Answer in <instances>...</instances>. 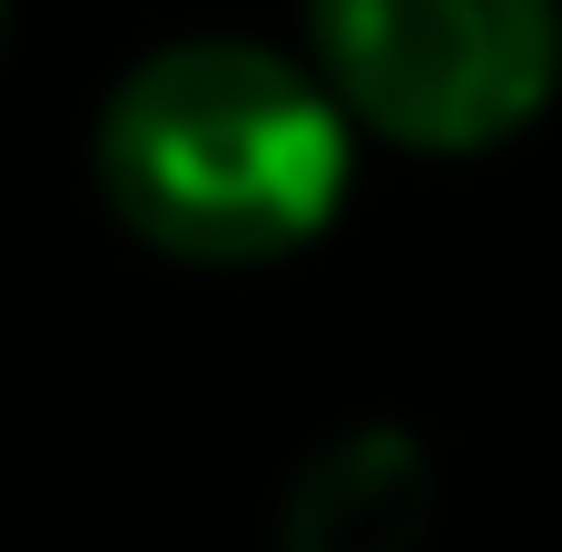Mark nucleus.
<instances>
[{
  "mask_svg": "<svg viewBox=\"0 0 562 552\" xmlns=\"http://www.w3.org/2000/svg\"><path fill=\"white\" fill-rule=\"evenodd\" d=\"M0 30H10V0H0Z\"/></svg>",
  "mask_w": 562,
  "mask_h": 552,
  "instance_id": "obj_4",
  "label": "nucleus"
},
{
  "mask_svg": "<svg viewBox=\"0 0 562 552\" xmlns=\"http://www.w3.org/2000/svg\"><path fill=\"white\" fill-rule=\"evenodd\" d=\"M435 464L405 425H356L316 444L277 504V552H425Z\"/></svg>",
  "mask_w": 562,
  "mask_h": 552,
  "instance_id": "obj_3",
  "label": "nucleus"
},
{
  "mask_svg": "<svg viewBox=\"0 0 562 552\" xmlns=\"http://www.w3.org/2000/svg\"><path fill=\"white\" fill-rule=\"evenodd\" d=\"M306 40L356 128L474 158L562 79V0H306Z\"/></svg>",
  "mask_w": 562,
  "mask_h": 552,
  "instance_id": "obj_2",
  "label": "nucleus"
},
{
  "mask_svg": "<svg viewBox=\"0 0 562 552\" xmlns=\"http://www.w3.org/2000/svg\"><path fill=\"white\" fill-rule=\"evenodd\" d=\"M356 119L316 59L267 40H168L99 109V198L188 267H267L326 237Z\"/></svg>",
  "mask_w": 562,
  "mask_h": 552,
  "instance_id": "obj_1",
  "label": "nucleus"
}]
</instances>
